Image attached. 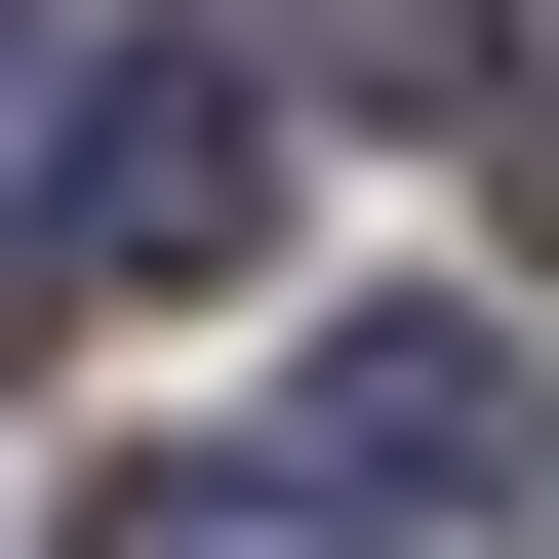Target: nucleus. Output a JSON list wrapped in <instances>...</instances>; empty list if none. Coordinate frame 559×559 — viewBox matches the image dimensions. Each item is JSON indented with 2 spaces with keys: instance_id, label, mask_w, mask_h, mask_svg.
Wrapping results in <instances>:
<instances>
[{
  "instance_id": "1",
  "label": "nucleus",
  "mask_w": 559,
  "mask_h": 559,
  "mask_svg": "<svg viewBox=\"0 0 559 559\" xmlns=\"http://www.w3.org/2000/svg\"><path fill=\"white\" fill-rule=\"evenodd\" d=\"M280 240V81L240 40H81V120H40V280H240Z\"/></svg>"
},
{
  "instance_id": "2",
  "label": "nucleus",
  "mask_w": 559,
  "mask_h": 559,
  "mask_svg": "<svg viewBox=\"0 0 559 559\" xmlns=\"http://www.w3.org/2000/svg\"><path fill=\"white\" fill-rule=\"evenodd\" d=\"M280 520H360V559L520 520V320H320V400H280Z\"/></svg>"
},
{
  "instance_id": "3",
  "label": "nucleus",
  "mask_w": 559,
  "mask_h": 559,
  "mask_svg": "<svg viewBox=\"0 0 559 559\" xmlns=\"http://www.w3.org/2000/svg\"><path fill=\"white\" fill-rule=\"evenodd\" d=\"M320 40V120H479V160L559 200V81H520V0H280Z\"/></svg>"
},
{
  "instance_id": "4",
  "label": "nucleus",
  "mask_w": 559,
  "mask_h": 559,
  "mask_svg": "<svg viewBox=\"0 0 559 559\" xmlns=\"http://www.w3.org/2000/svg\"><path fill=\"white\" fill-rule=\"evenodd\" d=\"M0 320H40V200H0Z\"/></svg>"
},
{
  "instance_id": "5",
  "label": "nucleus",
  "mask_w": 559,
  "mask_h": 559,
  "mask_svg": "<svg viewBox=\"0 0 559 559\" xmlns=\"http://www.w3.org/2000/svg\"><path fill=\"white\" fill-rule=\"evenodd\" d=\"M120 559H240V520H120Z\"/></svg>"
},
{
  "instance_id": "6",
  "label": "nucleus",
  "mask_w": 559,
  "mask_h": 559,
  "mask_svg": "<svg viewBox=\"0 0 559 559\" xmlns=\"http://www.w3.org/2000/svg\"><path fill=\"white\" fill-rule=\"evenodd\" d=\"M0 40H40V0H0Z\"/></svg>"
}]
</instances>
